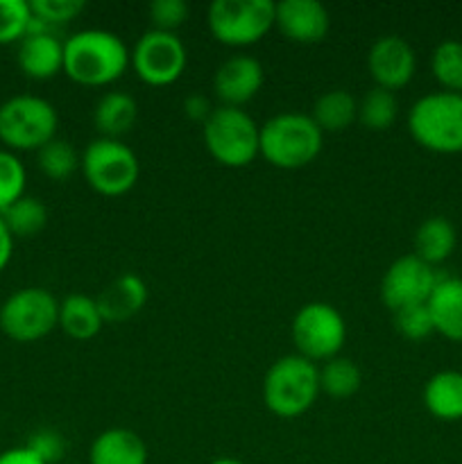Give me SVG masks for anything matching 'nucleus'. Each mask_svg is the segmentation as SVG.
Instances as JSON below:
<instances>
[{
    "label": "nucleus",
    "mask_w": 462,
    "mask_h": 464,
    "mask_svg": "<svg viewBox=\"0 0 462 464\" xmlns=\"http://www.w3.org/2000/svg\"><path fill=\"white\" fill-rule=\"evenodd\" d=\"M412 243H415V256L435 267L456 252L457 231L448 218L430 216L417 227Z\"/></svg>",
    "instance_id": "5701e85b"
},
{
    "label": "nucleus",
    "mask_w": 462,
    "mask_h": 464,
    "mask_svg": "<svg viewBox=\"0 0 462 464\" xmlns=\"http://www.w3.org/2000/svg\"><path fill=\"white\" fill-rule=\"evenodd\" d=\"M32 16L45 27L66 25V23L75 21L82 12L86 9V3L82 0H32L30 3Z\"/></svg>",
    "instance_id": "2f4dec72"
},
{
    "label": "nucleus",
    "mask_w": 462,
    "mask_h": 464,
    "mask_svg": "<svg viewBox=\"0 0 462 464\" xmlns=\"http://www.w3.org/2000/svg\"><path fill=\"white\" fill-rule=\"evenodd\" d=\"M408 131L435 154H462V93L433 91L408 111Z\"/></svg>",
    "instance_id": "20e7f679"
},
{
    "label": "nucleus",
    "mask_w": 462,
    "mask_h": 464,
    "mask_svg": "<svg viewBox=\"0 0 462 464\" xmlns=\"http://www.w3.org/2000/svg\"><path fill=\"white\" fill-rule=\"evenodd\" d=\"M25 447L32 449L45 464H57L66 453V440L54 429H39L30 435Z\"/></svg>",
    "instance_id": "f704fd0d"
},
{
    "label": "nucleus",
    "mask_w": 462,
    "mask_h": 464,
    "mask_svg": "<svg viewBox=\"0 0 462 464\" xmlns=\"http://www.w3.org/2000/svg\"><path fill=\"white\" fill-rule=\"evenodd\" d=\"M367 71L374 80V86L394 93L410 84V80L415 77V48L399 34L380 36L367 53Z\"/></svg>",
    "instance_id": "ddd939ff"
},
{
    "label": "nucleus",
    "mask_w": 462,
    "mask_h": 464,
    "mask_svg": "<svg viewBox=\"0 0 462 464\" xmlns=\"http://www.w3.org/2000/svg\"><path fill=\"white\" fill-rule=\"evenodd\" d=\"M188 53L177 32L148 30L130 50V66L148 86H170L184 75Z\"/></svg>",
    "instance_id": "9b49d317"
},
{
    "label": "nucleus",
    "mask_w": 462,
    "mask_h": 464,
    "mask_svg": "<svg viewBox=\"0 0 462 464\" xmlns=\"http://www.w3.org/2000/svg\"><path fill=\"white\" fill-rule=\"evenodd\" d=\"M80 163L82 154H77L75 148L63 139H53L36 152V166L53 181H66L75 175Z\"/></svg>",
    "instance_id": "c85d7f7f"
},
{
    "label": "nucleus",
    "mask_w": 462,
    "mask_h": 464,
    "mask_svg": "<svg viewBox=\"0 0 462 464\" xmlns=\"http://www.w3.org/2000/svg\"><path fill=\"white\" fill-rule=\"evenodd\" d=\"M208 464H243V462L236 460V458H216V460Z\"/></svg>",
    "instance_id": "58836bf2"
},
{
    "label": "nucleus",
    "mask_w": 462,
    "mask_h": 464,
    "mask_svg": "<svg viewBox=\"0 0 462 464\" xmlns=\"http://www.w3.org/2000/svg\"><path fill=\"white\" fill-rule=\"evenodd\" d=\"M320 392V367L299 353L281 356L263 376V403L281 420L311 411Z\"/></svg>",
    "instance_id": "7ed1b4c3"
},
{
    "label": "nucleus",
    "mask_w": 462,
    "mask_h": 464,
    "mask_svg": "<svg viewBox=\"0 0 462 464\" xmlns=\"http://www.w3.org/2000/svg\"><path fill=\"white\" fill-rule=\"evenodd\" d=\"M213 109L216 107L211 104V100L202 93H193L184 100L186 118H190V121H195V122H202V125L208 121V116L213 113Z\"/></svg>",
    "instance_id": "c9c22d12"
},
{
    "label": "nucleus",
    "mask_w": 462,
    "mask_h": 464,
    "mask_svg": "<svg viewBox=\"0 0 462 464\" xmlns=\"http://www.w3.org/2000/svg\"><path fill=\"white\" fill-rule=\"evenodd\" d=\"M208 32L229 48L258 44L274 27V3L270 0H216L207 9Z\"/></svg>",
    "instance_id": "6e6552de"
},
{
    "label": "nucleus",
    "mask_w": 462,
    "mask_h": 464,
    "mask_svg": "<svg viewBox=\"0 0 462 464\" xmlns=\"http://www.w3.org/2000/svg\"><path fill=\"white\" fill-rule=\"evenodd\" d=\"M0 216H3L5 225L12 231L14 238H32V236H39L45 229L50 218L48 207L39 198H32V195H23L18 202H14Z\"/></svg>",
    "instance_id": "a878e982"
},
{
    "label": "nucleus",
    "mask_w": 462,
    "mask_h": 464,
    "mask_svg": "<svg viewBox=\"0 0 462 464\" xmlns=\"http://www.w3.org/2000/svg\"><path fill=\"white\" fill-rule=\"evenodd\" d=\"M207 152L225 168H245L258 157L261 125L238 107H216L202 125Z\"/></svg>",
    "instance_id": "423d86ee"
},
{
    "label": "nucleus",
    "mask_w": 462,
    "mask_h": 464,
    "mask_svg": "<svg viewBox=\"0 0 462 464\" xmlns=\"http://www.w3.org/2000/svg\"><path fill=\"white\" fill-rule=\"evenodd\" d=\"M102 326L104 320L95 297L75 293L59 302V329L68 338L86 343V340L95 338L102 331Z\"/></svg>",
    "instance_id": "4be33fe9"
},
{
    "label": "nucleus",
    "mask_w": 462,
    "mask_h": 464,
    "mask_svg": "<svg viewBox=\"0 0 462 464\" xmlns=\"http://www.w3.org/2000/svg\"><path fill=\"white\" fill-rule=\"evenodd\" d=\"M139 121V104L130 93L122 91H109L95 102L93 125L102 139H116L131 131Z\"/></svg>",
    "instance_id": "412c9836"
},
{
    "label": "nucleus",
    "mask_w": 462,
    "mask_h": 464,
    "mask_svg": "<svg viewBox=\"0 0 462 464\" xmlns=\"http://www.w3.org/2000/svg\"><path fill=\"white\" fill-rule=\"evenodd\" d=\"M27 172L16 152L0 150V213L25 195Z\"/></svg>",
    "instance_id": "c756f323"
},
{
    "label": "nucleus",
    "mask_w": 462,
    "mask_h": 464,
    "mask_svg": "<svg viewBox=\"0 0 462 464\" xmlns=\"http://www.w3.org/2000/svg\"><path fill=\"white\" fill-rule=\"evenodd\" d=\"M392 315L397 334L401 338L410 340V343H419V340H426L430 334H435L433 320H430V313L426 308V304L401 308V311L392 313Z\"/></svg>",
    "instance_id": "473e14b6"
},
{
    "label": "nucleus",
    "mask_w": 462,
    "mask_h": 464,
    "mask_svg": "<svg viewBox=\"0 0 462 464\" xmlns=\"http://www.w3.org/2000/svg\"><path fill=\"white\" fill-rule=\"evenodd\" d=\"M89 464H148V444L136 430L107 429L91 444Z\"/></svg>",
    "instance_id": "6ab92c4d"
},
{
    "label": "nucleus",
    "mask_w": 462,
    "mask_h": 464,
    "mask_svg": "<svg viewBox=\"0 0 462 464\" xmlns=\"http://www.w3.org/2000/svg\"><path fill=\"white\" fill-rule=\"evenodd\" d=\"M324 145V131L311 116L297 111L276 113L261 125L258 154L281 170H299L315 161Z\"/></svg>",
    "instance_id": "f03ea898"
},
{
    "label": "nucleus",
    "mask_w": 462,
    "mask_h": 464,
    "mask_svg": "<svg viewBox=\"0 0 462 464\" xmlns=\"http://www.w3.org/2000/svg\"><path fill=\"white\" fill-rule=\"evenodd\" d=\"M16 63L30 80H53L63 72V41L50 27L32 18L30 32L18 41Z\"/></svg>",
    "instance_id": "4468645a"
},
{
    "label": "nucleus",
    "mask_w": 462,
    "mask_h": 464,
    "mask_svg": "<svg viewBox=\"0 0 462 464\" xmlns=\"http://www.w3.org/2000/svg\"><path fill=\"white\" fill-rule=\"evenodd\" d=\"M100 313H102L104 324L107 322H125L130 317L139 315L148 304V285L134 272L116 276L111 284L102 288V293L95 297Z\"/></svg>",
    "instance_id": "f3484780"
},
{
    "label": "nucleus",
    "mask_w": 462,
    "mask_h": 464,
    "mask_svg": "<svg viewBox=\"0 0 462 464\" xmlns=\"http://www.w3.org/2000/svg\"><path fill=\"white\" fill-rule=\"evenodd\" d=\"M149 21L154 30H179L188 21V5L184 0H154L149 5Z\"/></svg>",
    "instance_id": "72a5a7b5"
},
{
    "label": "nucleus",
    "mask_w": 462,
    "mask_h": 464,
    "mask_svg": "<svg viewBox=\"0 0 462 464\" xmlns=\"http://www.w3.org/2000/svg\"><path fill=\"white\" fill-rule=\"evenodd\" d=\"M14 236L12 231L7 229V225H5L3 216H0V272L5 270V267L9 266V261H12V254H14Z\"/></svg>",
    "instance_id": "4c0bfd02"
},
{
    "label": "nucleus",
    "mask_w": 462,
    "mask_h": 464,
    "mask_svg": "<svg viewBox=\"0 0 462 464\" xmlns=\"http://www.w3.org/2000/svg\"><path fill=\"white\" fill-rule=\"evenodd\" d=\"M54 329H59V302L50 290L21 288L0 306V331L14 343H36Z\"/></svg>",
    "instance_id": "1a4fd4ad"
},
{
    "label": "nucleus",
    "mask_w": 462,
    "mask_h": 464,
    "mask_svg": "<svg viewBox=\"0 0 462 464\" xmlns=\"http://www.w3.org/2000/svg\"><path fill=\"white\" fill-rule=\"evenodd\" d=\"M430 72L448 93H462V41L447 39L430 54Z\"/></svg>",
    "instance_id": "cd10ccee"
},
{
    "label": "nucleus",
    "mask_w": 462,
    "mask_h": 464,
    "mask_svg": "<svg viewBox=\"0 0 462 464\" xmlns=\"http://www.w3.org/2000/svg\"><path fill=\"white\" fill-rule=\"evenodd\" d=\"M311 118L324 134L344 131L358 121V100L344 89L326 91L313 104Z\"/></svg>",
    "instance_id": "b1692460"
},
{
    "label": "nucleus",
    "mask_w": 462,
    "mask_h": 464,
    "mask_svg": "<svg viewBox=\"0 0 462 464\" xmlns=\"http://www.w3.org/2000/svg\"><path fill=\"white\" fill-rule=\"evenodd\" d=\"M435 284H438V275L433 266L424 263L415 254H406L390 263L385 270L380 279V302L392 313L408 306H419L428 302Z\"/></svg>",
    "instance_id": "f8f14e48"
},
{
    "label": "nucleus",
    "mask_w": 462,
    "mask_h": 464,
    "mask_svg": "<svg viewBox=\"0 0 462 464\" xmlns=\"http://www.w3.org/2000/svg\"><path fill=\"white\" fill-rule=\"evenodd\" d=\"M424 408L439 421H462V372L442 370L430 376L421 392Z\"/></svg>",
    "instance_id": "aec40b11"
},
{
    "label": "nucleus",
    "mask_w": 462,
    "mask_h": 464,
    "mask_svg": "<svg viewBox=\"0 0 462 464\" xmlns=\"http://www.w3.org/2000/svg\"><path fill=\"white\" fill-rule=\"evenodd\" d=\"M130 68V48L116 32L89 27L63 41V72L82 86H107Z\"/></svg>",
    "instance_id": "f257e3e1"
},
{
    "label": "nucleus",
    "mask_w": 462,
    "mask_h": 464,
    "mask_svg": "<svg viewBox=\"0 0 462 464\" xmlns=\"http://www.w3.org/2000/svg\"><path fill=\"white\" fill-rule=\"evenodd\" d=\"M57 130V109L41 95H12L0 104V143L9 152H39Z\"/></svg>",
    "instance_id": "39448f33"
},
{
    "label": "nucleus",
    "mask_w": 462,
    "mask_h": 464,
    "mask_svg": "<svg viewBox=\"0 0 462 464\" xmlns=\"http://www.w3.org/2000/svg\"><path fill=\"white\" fill-rule=\"evenodd\" d=\"M426 308L435 334L451 343H462V276H438Z\"/></svg>",
    "instance_id": "a211bd4d"
},
{
    "label": "nucleus",
    "mask_w": 462,
    "mask_h": 464,
    "mask_svg": "<svg viewBox=\"0 0 462 464\" xmlns=\"http://www.w3.org/2000/svg\"><path fill=\"white\" fill-rule=\"evenodd\" d=\"M265 82V71L261 62L249 54H234L217 66L213 75V91L222 107H238L247 104L258 95Z\"/></svg>",
    "instance_id": "2eb2a0df"
},
{
    "label": "nucleus",
    "mask_w": 462,
    "mask_h": 464,
    "mask_svg": "<svg viewBox=\"0 0 462 464\" xmlns=\"http://www.w3.org/2000/svg\"><path fill=\"white\" fill-rule=\"evenodd\" d=\"M362 372L351 358L335 356L320 367V390L331 399H349L361 390Z\"/></svg>",
    "instance_id": "393cba45"
},
{
    "label": "nucleus",
    "mask_w": 462,
    "mask_h": 464,
    "mask_svg": "<svg viewBox=\"0 0 462 464\" xmlns=\"http://www.w3.org/2000/svg\"><path fill=\"white\" fill-rule=\"evenodd\" d=\"M0 464H45L36 456L32 449H27L25 444L23 447L7 449V451H0Z\"/></svg>",
    "instance_id": "e433bc0d"
},
{
    "label": "nucleus",
    "mask_w": 462,
    "mask_h": 464,
    "mask_svg": "<svg viewBox=\"0 0 462 464\" xmlns=\"http://www.w3.org/2000/svg\"><path fill=\"white\" fill-rule=\"evenodd\" d=\"M32 18L25 0H0V45L18 44L30 32Z\"/></svg>",
    "instance_id": "7c9ffc66"
},
{
    "label": "nucleus",
    "mask_w": 462,
    "mask_h": 464,
    "mask_svg": "<svg viewBox=\"0 0 462 464\" xmlns=\"http://www.w3.org/2000/svg\"><path fill=\"white\" fill-rule=\"evenodd\" d=\"M290 334L299 356L317 365L340 356L347 340V324L335 306L326 302H311L297 311Z\"/></svg>",
    "instance_id": "9d476101"
},
{
    "label": "nucleus",
    "mask_w": 462,
    "mask_h": 464,
    "mask_svg": "<svg viewBox=\"0 0 462 464\" xmlns=\"http://www.w3.org/2000/svg\"><path fill=\"white\" fill-rule=\"evenodd\" d=\"M274 27L293 44L313 45L329 34V12L317 0H281L274 3Z\"/></svg>",
    "instance_id": "dca6fc26"
},
{
    "label": "nucleus",
    "mask_w": 462,
    "mask_h": 464,
    "mask_svg": "<svg viewBox=\"0 0 462 464\" xmlns=\"http://www.w3.org/2000/svg\"><path fill=\"white\" fill-rule=\"evenodd\" d=\"M399 116V100L392 91L374 86L358 102V121L370 131H385Z\"/></svg>",
    "instance_id": "bb28decb"
},
{
    "label": "nucleus",
    "mask_w": 462,
    "mask_h": 464,
    "mask_svg": "<svg viewBox=\"0 0 462 464\" xmlns=\"http://www.w3.org/2000/svg\"><path fill=\"white\" fill-rule=\"evenodd\" d=\"M80 170L95 193L104 198H120L139 181L140 161L134 150L122 140L98 136L82 152Z\"/></svg>",
    "instance_id": "0eeeda50"
}]
</instances>
